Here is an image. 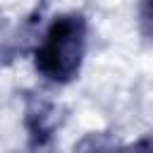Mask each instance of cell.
I'll list each match as a JSON object with an SVG mask.
<instances>
[{
  "label": "cell",
  "mask_w": 153,
  "mask_h": 153,
  "mask_svg": "<svg viewBox=\"0 0 153 153\" xmlns=\"http://www.w3.org/2000/svg\"><path fill=\"white\" fill-rule=\"evenodd\" d=\"M86 36H88V22L81 12L57 14L45 29L33 53L36 72L53 84L74 81L84 65L88 41Z\"/></svg>",
  "instance_id": "cell-1"
},
{
  "label": "cell",
  "mask_w": 153,
  "mask_h": 153,
  "mask_svg": "<svg viewBox=\"0 0 153 153\" xmlns=\"http://www.w3.org/2000/svg\"><path fill=\"white\" fill-rule=\"evenodd\" d=\"M26 127L33 148H43L53 136V108L48 103H31L26 110Z\"/></svg>",
  "instance_id": "cell-2"
},
{
  "label": "cell",
  "mask_w": 153,
  "mask_h": 153,
  "mask_svg": "<svg viewBox=\"0 0 153 153\" xmlns=\"http://www.w3.org/2000/svg\"><path fill=\"white\" fill-rule=\"evenodd\" d=\"M139 29L141 36L153 43V0H139Z\"/></svg>",
  "instance_id": "cell-3"
},
{
  "label": "cell",
  "mask_w": 153,
  "mask_h": 153,
  "mask_svg": "<svg viewBox=\"0 0 153 153\" xmlns=\"http://www.w3.org/2000/svg\"><path fill=\"white\" fill-rule=\"evenodd\" d=\"M129 153H153V136H148V139H141Z\"/></svg>",
  "instance_id": "cell-4"
},
{
  "label": "cell",
  "mask_w": 153,
  "mask_h": 153,
  "mask_svg": "<svg viewBox=\"0 0 153 153\" xmlns=\"http://www.w3.org/2000/svg\"><path fill=\"white\" fill-rule=\"evenodd\" d=\"M86 153H115V151H110V148H93V151H86Z\"/></svg>",
  "instance_id": "cell-5"
}]
</instances>
